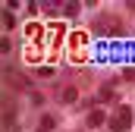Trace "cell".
Returning a JSON list of instances; mask_svg holds the SVG:
<instances>
[{
	"label": "cell",
	"instance_id": "8992f818",
	"mask_svg": "<svg viewBox=\"0 0 135 132\" xmlns=\"http://www.w3.org/2000/svg\"><path fill=\"white\" fill-rule=\"evenodd\" d=\"M98 101H113V85H101V91H98Z\"/></svg>",
	"mask_w": 135,
	"mask_h": 132
},
{
	"label": "cell",
	"instance_id": "277c9868",
	"mask_svg": "<svg viewBox=\"0 0 135 132\" xmlns=\"http://www.w3.org/2000/svg\"><path fill=\"white\" fill-rule=\"evenodd\" d=\"M101 123H107V116H104V110H101V107H94V110L88 113V126L94 129V126H101Z\"/></svg>",
	"mask_w": 135,
	"mask_h": 132
},
{
	"label": "cell",
	"instance_id": "3957f363",
	"mask_svg": "<svg viewBox=\"0 0 135 132\" xmlns=\"http://www.w3.org/2000/svg\"><path fill=\"white\" fill-rule=\"evenodd\" d=\"M6 79H9V85H16V88H28V79H25L22 72H13V69H6Z\"/></svg>",
	"mask_w": 135,
	"mask_h": 132
},
{
	"label": "cell",
	"instance_id": "9c48e42d",
	"mask_svg": "<svg viewBox=\"0 0 135 132\" xmlns=\"http://www.w3.org/2000/svg\"><path fill=\"white\" fill-rule=\"evenodd\" d=\"M3 25H6V29H13V25H16V19H13V13H6V16H3Z\"/></svg>",
	"mask_w": 135,
	"mask_h": 132
},
{
	"label": "cell",
	"instance_id": "ba28073f",
	"mask_svg": "<svg viewBox=\"0 0 135 132\" xmlns=\"http://www.w3.org/2000/svg\"><path fill=\"white\" fill-rule=\"evenodd\" d=\"M63 10H66L69 16H75V13H79V3H63Z\"/></svg>",
	"mask_w": 135,
	"mask_h": 132
},
{
	"label": "cell",
	"instance_id": "6da1fadb",
	"mask_svg": "<svg viewBox=\"0 0 135 132\" xmlns=\"http://www.w3.org/2000/svg\"><path fill=\"white\" fill-rule=\"evenodd\" d=\"M94 32L98 35H119L123 32V22H119L116 16H110V13H101V16L94 19Z\"/></svg>",
	"mask_w": 135,
	"mask_h": 132
},
{
	"label": "cell",
	"instance_id": "52a82bcc",
	"mask_svg": "<svg viewBox=\"0 0 135 132\" xmlns=\"http://www.w3.org/2000/svg\"><path fill=\"white\" fill-rule=\"evenodd\" d=\"M41 132H47V129H54V116H41V126H38Z\"/></svg>",
	"mask_w": 135,
	"mask_h": 132
},
{
	"label": "cell",
	"instance_id": "30bf717a",
	"mask_svg": "<svg viewBox=\"0 0 135 132\" xmlns=\"http://www.w3.org/2000/svg\"><path fill=\"white\" fill-rule=\"evenodd\" d=\"M123 79L126 82H135V69H123Z\"/></svg>",
	"mask_w": 135,
	"mask_h": 132
},
{
	"label": "cell",
	"instance_id": "7a4b0ae2",
	"mask_svg": "<svg viewBox=\"0 0 135 132\" xmlns=\"http://www.w3.org/2000/svg\"><path fill=\"white\" fill-rule=\"evenodd\" d=\"M129 126H132V110L119 104L116 113L110 116V132H129Z\"/></svg>",
	"mask_w": 135,
	"mask_h": 132
},
{
	"label": "cell",
	"instance_id": "5b68a950",
	"mask_svg": "<svg viewBox=\"0 0 135 132\" xmlns=\"http://www.w3.org/2000/svg\"><path fill=\"white\" fill-rule=\"evenodd\" d=\"M75 98H79V91H75V85H66V88H60V101H63V104H72Z\"/></svg>",
	"mask_w": 135,
	"mask_h": 132
}]
</instances>
